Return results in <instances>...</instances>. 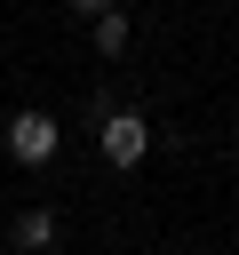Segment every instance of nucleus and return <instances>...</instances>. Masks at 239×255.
Returning a JSON list of instances; mask_svg holds the SVG:
<instances>
[{
	"instance_id": "nucleus-1",
	"label": "nucleus",
	"mask_w": 239,
	"mask_h": 255,
	"mask_svg": "<svg viewBox=\"0 0 239 255\" xmlns=\"http://www.w3.org/2000/svg\"><path fill=\"white\" fill-rule=\"evenodd\" d=\"M56 143H64V128H56L48 112H16V120H8V159H16V167H48Z\"/></svg>"
},
{
	"instance_id": "nucleus-2",
	"label": "nucleus",
	"mask_w": 239,
	"mask_h": 255,
	"mask_svg": "<svg viewBox=\"0 0 239 255\" xmlns=\"http://www.w3.org/2000/svg\"><path fill=\"white\" fill-rule=\"evenodd\" d=\"M96 143H104V159H112V167H143L151 128H143V112H104V120H96Z\"/></svg>"
},
{
	"instance_id": "nucleus-3",
	"label": "nucleus",
	"mask_w": 239,
	"mask_h": 255,
	"mask_svg": "<svg viewBox=\"0 0 239 255\" xmlns=\"http://www.w3.org/2000/svg\"><path fill=\"white\" fill-rule=\"evenodd\" d=\"M8 239H16V255H40V247H56V207H16Z\"/></svg>"
},
{
	"instance_id": "nucleus-4",
	"label": "nucleus",
	"mask_w": 239,
	"mask_h": 255,
	"mask_svg": "<svg viewBox=\"0 0 239 255\" xmlns=\"http://www.w3.org/2000/svg\"><path fill=\"white\" fill-rule=\"evenodd\" d=\"M127 40H135L127 8H104V16H96V56H127Z\"/></svg>"
},
{
	"instance_id": "nucleus-5",
	"label": "nucleus",
	"mask_w": 239,
	"mask_h": 255,
	"mask_svg": "<svg viewBox=\"0 0 239 255\" xmlns=\"http://www.w3.org/2000/svg\"><path fill=\"white\" fill-rule=\"evenodd\" d=\"M72 8H80V16H104V8H112V0H72Z\"/></svg>"
},
{
	"instance_id": "nucleus-6",
	"label": "nucleus",
	"mask_w": 239,
	"mask_h": 255,
	"mask_svg": "<svg viewBox=\"0 0 239 255\" xmlns=\"http://www.w3.org/2000/svg\"><path fill=\"white\" fill-rule=\"evenodd\" d=\"M231 167H239V143H231Z\"/></svg>"
}]
</instances>
